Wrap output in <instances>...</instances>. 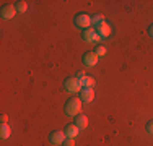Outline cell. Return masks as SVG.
I'll return each instance as SVG.
<instances>
[{
	"mask_svg": "<svg viewBox=\"0 0 153 146\" xmlns=\"http://www.w3.org/2000/svg\"><path fill=\"white\" fill-rule=\"evenodd\" d=\"M80 93H82V94H80V99H82V102H91L94 99L93 88H83Z\"/></svg>",
	"mask_w": 153,
	"mask_h": 146,
	"instance_id": "cell-7",
	"label": "cell"
},
{
	"mask_svg": "<svg viewBox=\"0 0 153 146\" xmlns=\"http://www.w3.org/2000/svg\"><path fill=\"white\" fill-rule=\"evenodd\" d=\"M147 131L150 135H153V120H150V122L147 123Z\"/></svg>",
	"mask_w": 153,
	"mask_h": 146,
	"instance_id": "cell-18",
	"label": "cell"
},
{
	"mask_svg": "<svg viewBox=\"0 0 153 146\" xmlns=\"http://www.w3.org/2000/svg\"><path fill=\"white\" fill-rule=\"evenodd\" d=\"M75 24L78 28L88 29L90 26H91V16H88L86 13H80L78 16H75Z\"/></svg>",
	"mask_w": 153,
	"mask_h": 146,
	"instance_id": "cell-3",
	"label": "cell"
},
{
	"mask_svg": "<svg viewBox=\"0 0 153 146\" xmlns=\"http://www.w3.org/2000/svg\"><path fill=\"white\" fill-rule=\"evenodd\" d=\"M94 54H96L98 57H104V55H106V47H104V46H98L96 50H94Z\"/></svg>",
	"mask_w": 153,
	"mask_h": 146,
	"instance_id": "cell-16",
	"label": "cell"
},
{
	"mask_svg": "<svg viewBox=\"0 0 153 146\" xmlns=\"http://www.w3.org/2000/svg\"><path fill=\"white\" fill-rule=\"evenodd\" d=\"M148 32H150V36H152V38H153V24H152V26H150V31H148Z\"/></svg>",
	"mask_w": 153,
	"mask_h": 146,
	"instance_id": "cell-21",
	"label": "cell"
},
{
	"mask_svg": "<svg viewBox=\"0 0 153 146\" xmlns=\"http://www.w3.org/2000/svg\"><path fill=\"white\" fill-rule=\"evenodd\" d=\"M64 131H65V135H67V138H76V135H78L80 128L74 123V125H67V128H65Z\"/></svg>",
	"mask_w": 153,
	"mask_h": 146,
	"instance_id": "cell-10",
	"label": "cell"
},
{
	"mask_svg": "<svg viewBox=\"0 0 153 146\" xmlns=\"http://www.w3.org/2000/svg\"><path fill=\"white\" fill-rule=\"evenodd\" d=\"M80 111H82V99L80 97H70L65 104V114L75 117L80 115Z\"/></svg>",
	"mask_w": 153,
	"mask_h": 146,
	"instance_id": "cell-1",
	"label": "cell"
},
{
	"mask_svg": "<svg viewBox=\"0 0 153 146\" xmlns=\"http://www.w3.org/2000/svg\"><path fill=\"white\" fill-rule=\"evenodd\" d=\"M75 145V138H65V141L62 143V146H74Z\"/></svg>",
	"mask_w": 153,
	"mask_h": 146,
	"instance_id": "cell-17",
	"label": "cell"
},
{
	"mask_svg": "<svg viewBox=\"0 0 153 146\" xmlns=\"http://www.w3.org/2000/svg\"><path fill=\"white\" fill-rule=\"evenodd\" d=\"M85 76H86V75H85V72H82V70H80L78 73H76V78H78V80H82V78H85Z\"/></svg>",
	"mask_w": 153,
	"mask_h": 146,
	"instance_id": "cell-19",
	"label": "cell"
},
{
	"mask_svg": "<svg viewBox=\"0 0 153 146\" xmlns=\"http://www.w3.org/2000/svg\"><path fill=\"white\" fill-rule=\"evenodd\" d=\"M65 89L68 91V93H78V91H82V83H80V80L74 76V78H67L65 80Z\"/></svg>",
	"mask_w": 153,
	"mask_h": 146,
	"instance_id": "cell-2",
	"label": "cell"
},
{
	"mask_svg": "<svg viewBox=\"0 0 153 146\" xmlns=\"http://www.w3.org/2000/svg\"><path fill=\"white\" fill-rule=\"evenodd\" d=\"M103 23H106V21H104V16H103V15H94V16H91V26L100 28Z\"/></svg>",
	"mask_w": 153,
	"mask_h": 146,
	"instance_id": "cell-12",
	"label": "cell"
},
{
	"mask_svg": "<svg viewBox=\"0 0 153 146\" xmlns=\"http://www.w3.org/2000/svg\"><path fill=\"white\" fill-rule=\"evenodd\" d=\"M75 125L78 127L80 130H82V128H86V127H88V119H86L85 115H76V117H75Z\"/></svg>",
	"mask_w": 153,
	"mask_h": 146,
	"instance_id": "cell-11",
	"label": "cell"
},
{
	"mask_svg": "<svg viewBox=\"0 0 153 146\" xmlns=\"http://www.w3.org/2000/svg\"><path fill=\"white\" fill-rule=\"evenodd\" d=\"M15 13H16L15 5H3L2 7V12H0V15H2L3 20H12V18L15 16Z\"/></svg>",
	"mask_w": 153,
	"mask_h": 146,
	"instance_id": "cell-6",
	"label": "cell"
},
{
	"mask_svg": "<svg viewBox=\"0 0 153 146\" xmlns=\"http://www.w3.org/2000/svg\"><path fill=\"white\" fill-rule=\"evenodd\" d=\"M7 120H8V117H7V115H2V123H7Z\"/></svg>",
	"mask_w": 153,
	"mask_h": 146,
	"instance_id": "cell-20",
	"label": "cell"
},
{
	"mask_svg": "<svg viewBox=\"0 0 153 146\" xmlns=\"http://www.w3.org/2000/svg\"><path fill=\"white\" fill-rule=\"evenodd\" d=\"M83 39L85 41H88V42H100L101 41V38L98 36V32H96V29H91V28H88V29H83Z\"/></svg>",
	"mask_w": 153,
	"mask_h": 146,
	"instance_id": "cell-4",
	"label": "cell"
},
{
	"mask_svg": "<svg viewBox=\"0 0 153 146\" xmlns=\"http://www.w3.org/2000/svg\"><path fill=\"white\" fill-rule=\"evenodd\" d=\"M0 136H2V140H7L10 136V127L7 123H2V127H0Z\"/></svg>",
	"mask_w": 153,
	"mask_h": 146,
	"instance_id": "cell-14",
	"label": "cell"
},
{
	"mask_svg": "<svg viewBox=\"0 0 153 146\" xmlns=\"http://www.w3.org/2000/svg\"><path fill=\"white\" fill-rule=\"evenodd\" d=\"M82 83V88H93L94 86V78L93 76H85V78L80 80Z\"/></svg>",
	"mask_w": 153,
	"mask_h": 146,
	"instance_id": "cell-13",
	"label": "cell"
},
{
	"mask_svg": "<svg viewBox=\"0 0 153 146\" xmlns=\"http://www.w3.org/2000/svg\"><path fill=\"white\" fill-rule=\"evenodd\" d=\"M98 57L94 52H86L85 55H83V63L85 65H88V67H94V65L98 63Z\"/></svg>",
	"mask_w": 153,
	"mask_h": 146,
	"instance_id": "cell-8",
	"label": "cell"
},
{
	"mask_svg": "<svg viewBox=\"0 0 153 146\" xmlns=\"http://www.w3.org/2000/svg\"><path fill=\"white\" fill-rule=\"evenodd\" d=\"M15 8H16V12H20V13H25V12L28 10V3H26V2H16Z\"/></svg>",
	"mask_w": 153,
	"mask_h": 146,
	"instance_id": "cell-15",
	"label": "cell"
},
{
	"mask_svg": "<svg viewBox=\"0 0 153 146\" xmlns=\"http://www.w3.org/2000/svg\"><path fill=\"white\" fill-rule=\"evenodd\" d=\"M65 138H67V135H65V131H60V130H56L51 133L49 136V141L52 145H62L65 141Z\"/></svg>",
	"mask_w": 153,
	"mask_h": 146,
	"instance_id": "cell-5",
	"label": "cell"
},
{
	"mask_svg": "<svg viewBox=\"0 0 153 146\" xmlns=\"http://www.w3.org/2000/svg\"><path fill=\"white\" fill-rule=\"evenodd\" d=\"M96 32H98V36H100L101 39L109 38V34H111V26H109L108 23H103L100 28H96Z\"/></svg>",
	"mask_w": 153,
	"mask_h": 146,
	"instance_id": "cell-9",
	"label": "cell"
}]
</instances>
